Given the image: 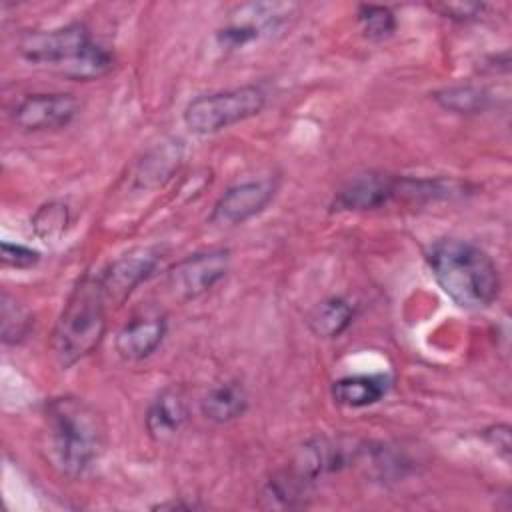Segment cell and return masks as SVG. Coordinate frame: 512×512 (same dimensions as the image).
Masks as SVG:
<instances>
[{"label":"cell","instance_id":"7","mask_svg":"<svg viewBox=\"0 0 512 512\" xmlns=\"http://www.w3.org/2000/svg\"><path fill=\"white\" fill-rule=\"evenodd\" d=\"M80 112V100L66 92H40L22 98L10 112L16 128L44 132L68 126Z\"/></svg>","mask_w":512,"mask_h":512},{"label":"cell","instance_id":"3","mask_svg":"<svg viewBox=\"0 0 512 512\" xmlns=\"http://www.w3.org/2000/svg\"><path fill=\"white\" fill-rule=\"evenodd\" d=\"M108 300L100 276L86 274L72 288L50 338L54 360L70 368L98 348L106 332Z\"/></svg>","mask_w":512,"mask_h":512},{"label":"cell","instance_id":"9","mask_svg":"<svg viewBox=\"0 0 512 512\" xmlns=\"http://www.w3.org/2000/svg\"><path fill=\"white\" fill-rule=\"evenodd\" d=\"M276 180L260 178L230 186L214 204L210 222L218 226H236L260 214L276 194Z\"/></svg>","mask_w":512,"mask_h":512},{"label":"cell","instance_id":"24","mask_svg":"<svg viewBox=\"0 0 512 512\" xmlns=\"http://www.w3.org/2000/svg\"><path fill=\"white\" fill-rule=\"evenodd\" d=\"M0 258H2V264H4V266L22 270V268H32V266H36L38 260H40V252L28 248V246H22V244L2 242V246H0Z\"/></svg>","mask_w":512,"mask_h":512},{"label":"cell","instance_id":"2","mask_svg":"<svg viewBox=\"0 0 512 512\" xmlns=\"http://www.w3.org/2000/svg\"><path fill=\"white\" fill-rule=\"evenodd\" d=\"M426 260L442 292L460 308H488L500 294L494 260L468 240L442 238L428 248Z\"/></svg>","mask_w":512,"mask_h":512},{"label":"cell","instance_id":"10","mask_svg":"<svg viewBox=\"0 0 512 512\" xmlns=\"http://www.w3.org/2000/svg\"><path fill=\"white\" fill-rule=\"evenodd\" d=\"M398 182L400 176L384 172L356 174L334 194L330 208L336 212H362L382 208L390 200H398Z\"/></svg>","mask_w":512,"mask_h":512},{"label":"cell","instance_id":"16","mask_svg":"<svg viewBox=\"0 0 512 512\" xmlns=\"http://www.w3.org/2000/svg\"><path fill=\"white\" fill-rule=\"evenodd\" d=\"M248 408V394L240 382H222L212 386L200 400L204 418L226 424L240 418Z\"/></svg>","mask_w":512,"mask_h":512},{"label":"cell","instance_id":"17","mask_svg":"<svg viewBox=\"0 0 512 512\" xmlns=\"http://www.w3.org/2000/svg\"><path fill=\"white\" fill-rule=\"evenodd\" d=\"M352 318L354 306L342 296H330L310 310L306 324L312 330V334L330 340L338 338L352 324Z\"/></svg>","mask_w":512,"mask_h":512},{"label":"cell","instance_id":"22","mask_svg":"<svg viewBox=\"0 0 512 512\" xmlns=\"http://www.w3.org/2000/svg\"><path fill=\"white\" fill-rule=\"evenodd\" d=\"M70 224V210L64 202L50 200L42 204L32 216V228L44 242H56Z\"/></svg>","mask_w":512,"mask_h":512},{"label":"cell","instance_id":"15","mask_svg":"<svg viewBox=\"0 0 512 512\" xmlns=\"http://www.w3.org/2000/svg\"><path fill=\"white\" fill-rule=\"evenodd\" d=\"M388 390L390 378L384 374H354L332 384V398L346 408H364L380 402Z\"/></svg>","mask_w":512,"mask_h":512},{"label":"cell","instance_id":"18","mask_svg":"<svg viewBox=\"0 0 512 512\" xmlns=\"http://www.w3.org/2000/svg\"><path fill=\"white\" fill-rule=\"evenodd\" d=\"M182 160V144L178 140H168L158 144L138 166L136 182L144 188L162 186L178 168Z\"/></svg>","mask_w":512,"mask_h":512},{"label":"cell","instance_id":"19","mask_svg":"<svg viewBox=\"0 0 512 512\" xmlns=\"http://www.w3.org/2000/svg\"><path fill=\"white\" fill-rule=\"evenodd\" d=\"M434 100L448 112L478 114L492 106V94L488 88L474 84H456L434 92Z\"/></svg>","mask_w":512,"mask_h":512},{"label":"cell","instance_id":"26","mask_svg":"<svg viewBox=\"0 0 512 512\" xmlns=\"http://www.w3.org/2000/svg\"><path fill=\"white\" fill-rule=\"evenodd\" d=\"M484 438L496 446V450L502 454V458L508 462L510 460V426L506 424H496L488 430H484Z\"/></svg>","mask_w":512,"mask_h":512},{"label":"cell","instance_id":"11","mask_svg":"<svg viewBox=\"0 0 512 512\" xmlns=\"http://www.w3.org/2000/svg\"><path fill=\"white\" fill-rule=\"evenodd\" d=\"M362 454V446L356 442H344L338 438L316 436L306 440L294 456L292 468L304 478L314 482L318 476L336 472L350 466Z\"/></svg>","mask_w":512,"mask_h":512},{"label":"cell","instance_id":"23","mask_svg":"<svg viewBox=\"0 0 512 512\" xmlns=\"http://www.w3.org/2000/svg\"><path fill=\"white\" fill-rule=\"evenodd\" d=\"M358 22L362 26V32L370 40H386L396 30V18L388 6L378 4H362L358 6Z\"/></svg>","mask_w":512,"mask_h":512},{"label":"cell","instance_id":"13","mask_svg":"<svg viewBox=\"0 0 512 512\" xmlns=\"http://www.w3.org/2000/svg\"><path fill=\"white\" fill-rule=\"evenodd\" d=\"M186 414L188 406L184 392L176 386H168L156 394L146 410V432L154 440H168L182 428Z\"/></svg>","mask_w":512,"mask_h":512},{"label":"cell","instance_id":"4","mask_svg":"<svg viewBox=\"0 0 512 512\" xmlns=\"http://www.w3.org/2000/svg\"><path fill=\"white\" fill-rule=\"evenodd\" d=\"M266 94L258 86H240L196 96L184 108V124L194 134H214L262 112Z\"/></svg>","mask_w":512,"mask_h":512},{"label":"cell","instance_id":"25","mask_svg":"<svg viewBox=\"0 0 512 512\" xmlns=\"http://www.w3.org/2000/svg\"><path fill=\"white\" fill-rule=\"evenodd\" d=\"M430 8L436 10L444 18L466 22V20L482 16L486 6L478 4V2H442V4H432Z\"/></svg>","mask_w":512,"mask_h":512},{"label":"cell","instance_id":"14","mask_svg":"<svg viewBox=\"0 0 512 512\" xmlns=\"http://www.w3.org/2000/svg\"><path fill=\"white\" fill-rule=\"evenodd\" d=\"M312 482L296 472L292 466L274 472L260 490V506L272 510L304 508L308 504Z\"/></svg>","mask_w":512,"mask_h":512},{"label":"cell","instance_id":"21","mask_svg":"<svg viewBox=\"0 0 512 512\" xmlns=\"http://www.w3.org/2000/svg\"><path fill=\"white\" fill-rule=\"evenodd\" d=\"M32 330L30 310L6 290L0 296V336L4 344H20Z\"/></svg>","mask_w":512,"mask_h":512},{"label":"cell","instance_id":"5","mask_svg":"<svg viewBox=\"0 0 512 512\" xmlns=\"http://www.w3.org/2000/svg\"><path fill=\"white\" fill-rule=\"evenodd\" d=\"M92 42L82 22H70L52 30H34L20 38L18 52L32 64H50L56 70L72 62Z\"/></svg>","mask_w":512,"mask_h":512},{"label":"cell","instance_id":"12","mask_svg":"<svg viewBox=\"0 0 512 512\" xmlns=\"http://www.w3.org/2000/svg\"><path fill=\"white\" fill-rule=\"evenodd\" d=\"M166 322L160 316H142L122 326L114 338V348L120 358L138 362L148 358L164 340Z\"/></svg>","mask_w":512,"mask_h":512},{"label":"cell","instance_id":"8","mask_svg":"<svg viewBox=\"0 0 512 512\" xmlns=\"http://www.w3.org/2000/svg\"><path fill=\"white\" fill-rule=\"evenodd\" d=\"M160 250L154 246L134 248L116 258L106 270H102L100 282L110 306H120L158 266Z\"/></svg>","mask_w":512,"mask_h":512},{"label":"cell","instance_id":"6","mask_svg":"<svg viewBox=\"0 0 512 512\" xmlns=\"http://www.w3.org/2000/svg\"><path fill=\"white\" fill-rule=\"evenodd\" d=\"M228 268L230 252L226 248L196 252L168 270L166 284L178 300H194L212 290L226 276Z\"/></svg>","mask_w":512,"mask_h":512},{"label":"cell","instance_id":"1","mask_svg":"<svg viewBox=\"0 0 512 512\" xmlns=\"http://www.w3.org/2000/svg\"><path fill=\"white\" fill-rule=\"evenodd\" d=\"M106 442L102 416L82 398H52L44 410V452L50 466L80 478L100 458Z\"/></svg>","mask_w":512,"mask_h":512},{"label":"cell","instance_id":"20","mask_svg":"<svg viewBox=\"0 0 512 512\" xmlns=\"http://www.w3.org/2000/svg\"><path fill=\"white\" fill-rule=\"evenodd\" d=\"M114 66V56L108 48H104L98 42H90L72 62H68L58 72L70 80H96L106 76Z\"/></svg>","mask_w":512,"mask_h":512}]
</instances>
